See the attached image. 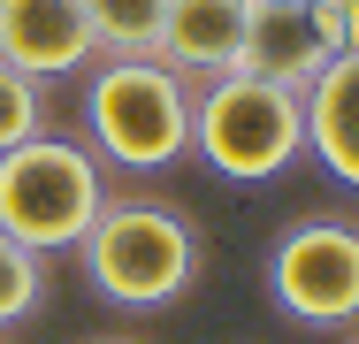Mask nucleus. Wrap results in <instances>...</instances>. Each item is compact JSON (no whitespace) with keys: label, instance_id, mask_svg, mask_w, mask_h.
Listing matches in <instances>:
<instances>
[{"label":"nucleus","instance_id":"f257e3e1","mask_svg":"<svg viewBox=\"0 0 359 344\" xmlns=\"http://www.w3.org/2000/svg\"><path fill=\"white\" fill-rule=\"evenodd\" d=\"M76 260L107 306H176L199 283V230L161 199H107L76 237Z\"/></svg>","mask_w":359,"mask_h":344},{"label":"nucleus","instance_id":"0eeeda50","mask_svg":"<svg viewBox=\"0 0 359 344\" xmlns=\"http://www.w3.org/2000/svg\"><path fill=\"white\" fill-rule=\"evenodd\" d=\"M245 23H252V0H168L153 62H168L184 84L191 77H229L237 54H245Z\"/></svg>","mask_w":359,"mask_h":344},{"label":"nucleus","instance_id":"9d476101","mask_svg":"<svg viewBox=\"0 0 359 344\" xmlns=\"http://www.w3.org/2000/svg\"><path fill=\"white\" fill-rule=\"evenodd\" d=\"M161 8H168V0H84L92 39H100V54H115V62L161 46Z\"/></svg>","mask_w":359,"mask_h":344},{"label":"nucleus","instance_id":"ddd939ff","mask_svg":"<svg viewBox=\"0 0 359 344\" xmlns=\"http://www.w3.org/2000/svg\"><path fill=\"white\" fill-rule=\"evenodd\" d=\"M306 15H313V39L329 46V62L359 54V0H306Z\"/></svg>","mask_w":359,"mask_h":344},{"label":"nucleus","instance_id":"20e7f679","mask_svg":"<svg viewBox=\"0 0 359 344\" xmlns=\"http://www.w3.org/2000/svg\"><path fill=\"white\" fill-rule=\"evenodd\" d=\"M107 206V168L76 138H23L0 153V230L31 253H76V237Z\"/></svg>","mask_w":359,"mask_h":344},{"label":"nucleus","instance_id":"9b49d317","mask_svg":"<svg viewBox=\"0 0 359 344\" xmlns=\"http://www.w3.org/2000/svg\"><path fill=\"white\" fill-rule=\"evenodd\" d=\"M39 298H46V253H31L0 230V329H15Z\"/></svg>","mask_w":359,"mask_h":344},{"label":"nucleus","instance_id":"423d86ee","mask_svg":"<svg viewBox=\"0 0 359 344\" xmlns=\"http://www.w3.org/2000/svg\"><path fill=\"white\" fill-rule=\"evenodd\" d=\"M0 62L23 77H76L84 62H100L92 15L84 0H0Z\"/></svg>","mask_w":359,"mask_h":344},{"label":"nucleus","instance_id":"f8f14e48","mask_svg":"<svg viewBox=\"0 0 359 344\" xmlns=\"http://www.w3.org/2000/svg\"><path fill=\"white\" fill-rule=\"evenodd\" d=\"M46 131V92H39V77H23V69L0 62V153L8 145H23V138Z\"/></svg>","mask_w":359,"mask_h":344},{"label":"nucleus","instance_id":"39448f33","mask_svg":"<svg viewBox=\"0 0 359 344\" xmlns=\"http://www.w3.org/2000/svg\"><path fill=\"white\" fill-rule=\"evenodd\" d=\"M268 291L306 329H359V222L306 214L268 253Z\"/></svg>","mask_w":359,"mask_h":344},{"label":"nucleus","instance_id":"6e6552de","mask_svg":"<svg viewBox=\"0 0 359 344\" xmlns=\"http://www.w3.org/2000/svg\"><path fill=\"white\" fill-rule=\"evenodd\" d=\"M237 69L276 77V84H290V92H306V84L329 69V46L313 39L306 0H252V23H245V54H237Z\"/></svg>","mask_w":359,"mask_h":344},{"label":"nucleus","instance_id":"f03ea898","mask_svg":"<svg viewBox=\"0 0 359 344\" xmlns=\"http://www.w3.org/2000/svg\"><path fill=\"white\" fill-rule=\"evenodd\" d=\"M191 153L222 184H276L306 153V100L252 69L207 77L191 92Z\"/></svg>","mask_w":359,"mask_h":344},{"label":"nucleus","instance_id":"7ed1b4c3","mask_svg":"<svg viewBox=\"0 0 359 344\" xmlns=\"http://www.w3.org/2000/svg\"><path fill=\"white\" fill-rule=\"evenodd\" d=\"M84 131H92L100 161H115L130 176L176 168L191 153V84L153 54H130V62L107 54L84 84Z\"/></svg>","mask_w":359,"mask_h":344},{"label":"nucleus","instance_id":"1a4fd4ad","mask_svg":"<svg viewBox=\"0 0 359 344\" xmlns=\"http://www.w3.org/2000/svg\"><path fill=\"white\" fill-rule=\"evenodd\" d=\"M298 100H306V153H313L337 184L359 192V54L329 62Z\"/></svg>","mask_w":359,"mask_h":344}]
</instances>
